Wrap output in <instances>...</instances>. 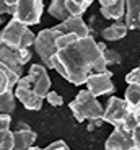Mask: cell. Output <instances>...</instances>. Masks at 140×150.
Wrapping results in <instances>:
<instances>
[{
    "label": "cell",
    "instance_id": "cell-2",
    "mask_svg": "<svg viewBox=\"0 0 140 150\" xmlns=\"http://www.w3.org/2000/svg\"><path fill=\"white\" fill-rule=\"evenodd\" d=\"M68 108L72 111L73 117L77 119V122L103 119V112H104V108H103V105L98 101V98L93 96L87 88L78 91L75 100L70 101Z\"/></svg>",
    "mask_w": 140,
    "mask_h": 150
},
{
    "label": "cell",
    "instance_id": "cell-7",
    "mask_svg": "<svg viewBox=\"0 0 140 150\" xmlns=\"http://www.w3.org/2000/svg\"><path fill=\"white\" fill-rule=\"evenodd\" d=\"M13 95H15L16 100L21 101V105L26 109H30V111H39V109L42 108L44 100L39 98L38 95L31 90V83H30V77H28V75H25V77H21V79L18 80Z\"/></svg>",
    "mask_w": 140,
    "mask_h": 150
},
{
    "label": "cell",
    "instance_id": "cell-5",
    "mask_svg": "<svg viewBox=\"0 0 140 150\" xmlns=\"http://www.w3.org/2000/svg\"><path fill=\"white\" fill-rule=\"evenodd\" d=\"M42 11H44V4L41 0H16L11 20L21 23L23 26L38 25L41 21Z\"/></svg>",
    "mask_w": 140,
    "mask_h": 150
},
{
    "label": "cell",
    "instance_id": "cell-9",
    "mask_svg": "<svg viewBox=\"0 0 140 150\" xmlns=\"http://www.w3.org/2000/svg\"><path fill=\"white\" fill-rule=\"evenodd\" d=\"M85 83H87V90L95 98L114 93V90H116V86L113 83V72H109V70L91 74Z\"/></svg>",
    "mask_w": 140,
    "mask_h": 150
},
{
    "label": "cell",
    "instance_id": "cell-20",
    "mask_svg": "<svg viewBox=\"0 0 140 150\" xmlns=\"http://www.w3.org/2000/svg\"><path fill=\"white\" fill-rule=\"evenodd\" d=\"M16 108V98L13 95V91H8V93H4L0 96V112L2 114H10L13 112Z\"/></svg>",
    "mask_w": 140,
    "mask_h": 150
},
{
    "label": "cell",
    "instance_id": "cell-17",
    "mask_svg": "<svg viewBox=\"0 0 140 150\" xmlns=\"http://www.w3.org/2000/svg\"><path fill=\"white\" fill-rule=\"evenodd\" d=\"M127 26L124 25V21H116L113 25H109L108 28L101 31V36L106 39V41H119L122 38L127 36Z\"/></svg>",
    "mask_w": 140,
    "mask_h": 150
},
{
    "label": "cell",
    "instance_id": "cell-8",
    "mask_svg": "<svg viewBox=\"0 0 140 150\" xmlns=\"http://www.w3.org/2000/svg\"><path fill=\"white\" fill-rule=\"evenodd\" d=\"M129 114V105L119 96H109L103 112V121L113 124V127H121Z\"/></svg>",
    "mask_w": 140,
    "mask_h": 150
},
{
    "label": "cell",
    "instance_id": "cell-10",
    "mask_svg": "<svg viewBox=\"0 0 140 150\" xmlns=\"http://www.w3.org/2000/svg\"><path fill=\"white\" fill-rule=\"evenodd\" d=\"M28 77H30L31 90L38 95L39 98L44 100L47 96V93L51 91V79H49V75H47V69L42 64H33L30 67Z\"/></svg>",
    "mask_w": 140,
    "mask_h": 150
},
{
    "label": "cell",
    "instance_id": "cell-18",
    "mask_svg": "<svg viewBox=\"0 0 140 150\" xmlns=\"http://www.w3.org/2000/svg\"><path fill=\"white\" fill-rule=\"evenodd\" d=\"M91 5V0H65V7L70 16H82Z\"/></svg>",
    "mask_w": 140,
    "mask_h": 150
},
{
    "label": "cell",
    "instance_id": "cell-1",
    "mask_svg": "<svg viewBox=\"0 0 140 150\" xmlns=\"http://www.w3.org/2000/svg\"><path fill=\"white\" fill-rule=\"evenodd\" d=\"M104 42H96L93 36L78 38L75 34H62L56 42L52 69L67 82L80 86L91 74L108 70L104 62Z\"/></svg>",
    "mask_w": 140,
    "mask_h": 150
},
{
    "label": "cell",
    "instance_id": "cell-16",
    "mask_svg": "<svg viewBox=\"0 0 140 150\" xmlns=\"http://www.w3.org/2000/svg\"><path fill=\"white\" fill-rule=\"evenodd\" d=\"M20 79H21V77H18L13 70L8 69L7 65L0 64V96L4 93H8V91L13 90Z\"/></svg>",
    "mask_w": 140,
    "mask_h": 150
},
{
    "label": "cell",
    "instance_id": "cell-19",
    "mask_svg": "<svg viewBox=\"0 0 140 150\" xmlns=\"http://www.w3.org/2000/svg\"><path fill=\"white\" fill-rule=\"evenodd\" d=\"M47 11H49V15H52L54 18L59 20L61 23H64L70 16L67 11V7H65V0H54V2H51Z\"/></svg>",
    "mask_w": 140,
    "mask_h": 150
},
{
    "label": "cell",
    "instance_id": "cell-31",
    "mask_svg": "<svg viewBox=\"0 0 140 150\" xmlns=\"http://www.w3.org/2000/svg\"><path fill=\"white\" fill-rule=\"evenodd\" d=\"M2 23H5V21H4V18H2V16H0V26H2Z\"/></svg>",
    "mask_w": 140,
    "mask_h": 150
},
{
    "label": "cell",
    "instance_id": "cell-21",
    "mask_svg": "<svg viewBox=\"0 0 140 150\" xmlns=\"http://www.w3.org/2000/svg\"><path fill=\"white\" fill-rule=\"evenodd\" d=\"M124 100L129 106H135L137 103H140V85H127Z\"/></svg>",
    "mask_w": 140,
    "mask_h": 150
},
{
    "label": "cell",
    "instance_id": "cell-22",
    "mask_svg": "<svg viewBox=\"0 0 140 150\" xmlns=\"http://www.w3.org/2000/svg\"><path fill=\"white\" fill-rule=\"evenodd\" d=\"M0 150H13V131L0 132Z\"/></svg>",
    "mask_w": 140,
    "mask_h": 150
},
{
    "label": "cell",
    "instance_id": "cell-12",
    "mask_svg": "<svg viewBox=\"0 0 140 150\" xmlns=\"http://www.w3.org/2000/svg\"><path fill=\"white\" fill-rule=\"evenodd\" d=\"M101 15L106 20L121 21L125 15V2L124 0H99Z\"/></svg>",
    "mask_w": 140,
    "mask_h": 150
},
{
    "label": "cell",
    "instance_id": "cell-28",
    "mask_svg": "<svg viewBox=\"0 0 140 150\" xmlns=\"http://www.w3.org/2000/svg\"><path fill=\"white\" fill-rule=\"evenodd\" d=\"M11 126V116L10 114H0V132L10 131Z\"/></svg>",
    "mask_w": 140,
    "mask_h": 150
},
{
    "label": "cell",
    "instance_id": "cell-23",
    "mask_svg": "<svg viewBox=\"0 0 140 150\" xmlns=\"http://www.w3.org/2000/svg\"><path fill=\"white\" fill-rule=\"evenodd\" d=\"M103 56H104V62H106L108 65H111V64H121V62H122L121 54L116 52L114 49H106Z\"/></svg>",
    "mask_w": 140,
    "mask_h": 150
},
{
    "label": "cell",
    "instance_id": "cell-6",
    "mask_svg": "<svg viewBox=\"0 0 140 150\" xmlns=\"http://www.w3.org/2000/svg\"><path fill=\"white\" fill-rule=\"evenodd\" d=\"M33 52L30 49H25V51H13L11 47L5 46L4 42L0 41V64L7 65L10 70H13L18 77L23 75V67L26 62H30Z\"/></svg>",
    "mask_w": 140,
    "mask_h": 150
},
{
    "label": "cell",
    "instance_id": "cell-26",
    "mask_svg": "<svg viewBox=\"0 0 140 150\" xmlns=\"http://www.w3.org/2000/svg\"><path fill=\"white\" fill-rule=\"evenodd\" d=\"M30 150H70L68 145L64 142V140H54L52 144L46 147V149H38V147H31Z\"/></svg>",
    "mask_w": 140,
    "mask_h": 150
},
{
    "label": "cell",
    "instance_id": "cell-29",
    "mask_svg": "<svg viewBox=\"0 0 140 150\" xmlns=\"http://www.w3.org/2000/svg\"><path fill=\"white\" fill-rule=\"evenodd\" d=\"M103 122H104V121L103 119H95V121H90V124H88V131H95L96 127H101L103 126Z\"/></svg>",
    "mask_w": 140,
    "mask_h": 150
},
{
    "label": "cell",
    "instance_id": "cell-14",
    "mask_svg": "<svg viewBox=\"0 0 140 150\" xmlns=\"http://www.w3.org/2000/svg\"><path fill=\"white\" fill-rule=\"evenodd\" d=\"M127 30L140 31V0H127L125 2V21Z\"/></svg>",
    "mask_w": 140,
    "mask_h": 150
},
{
    "label": "cell",
    "instance_id": "cell-11",
    "mask_svg": "<svg viewBox=\"0 0 140 150\" xmlns=\"http://www.w3.org/2000/svg\"><path fill=\"white\" fill-rule=\"evenodd\" d=\"M104 150H135L132 142V132L114 127L104 144Z\"/></svg>",
    "mask_w": 140,
    "mask_h": 150
},
{
    "label": "cell",
    "instance_id": "cell-3",
    "mask_svg": "<svg viewBox=\"0 0 140 150\" xmlns=\"http://www.w3.org/2000/svg\"><path fill=\"white\" fill-rule=\"evenodd\" d=\"M62 34H65V31L61 23L52 28H46V30L39 31L36 34L33 46L46 69H52V57L56 54V42Z\"/></svg>",
    "mask_w": 140,
    "mask_h": 150
},
{
    "label": "cell",
    "instance_id": "cell-24",
    "mask_svg": "<svg viewBox=\"0 0 140 150\" xmlns=\"http://www.w3.org/2000/svg\"><path fill=\"white\" fill-rule=\"evenodd\" d=\"M15 4H16V0H0V16L4 15V13L13 15Z\"/></svg>",
    "mask_w": 140,
    "mask_h": 150
},
{
    "label": "cell",
    "instance_id": "cell-4",
    "mask_svg": "<svg viewBox=\"0 0 140 150\" xmlns=\"http://www.w3.org/2000/svg\"><path fill=\"white\" fill-rule=\"evenodd\" d=\"M34 39H36V34L28 26H23L21 23L15 21V20H10L4 30L0 31V41L5 46L11 47L13 51L30 49L34 44Z\"/></svg>",
    "mask_w": 140,
    "mask_h": 150
},
{
    "label": "cell",
    "instance_id": "cell-25",
    "mask_svg": "<svg viewBox=\"0 0 140 150\" xmlns=\"http://www.w3.org/2000/svg\"><path fill=\"white\" fill-rule=\"evenodd\" d=\"M125 82L127 85H140V67H135L125 75Z\"/></svg>",
    "mask_w": 140,
    "mask_h": 150
},
{
    "label": "cell",
    "instance_id": "cell-15",
    "mask_svg": "<svg viewBox=\"0 0 140 150\" xmlns=\"http://www.w3.org/2000/svg\"><path fill=\"white\" fill-rule=\"evenodd\" d=\"M38 135L33 129L30 131H13V150H30L34 145Z\"/></svg>",
    "mask_w": 140,
    "mask_h": 150
},
{
    "label": "cell",
    "instance_id": "cell-27",
    "mask_svg": "<svg viewBox=\"0 0 140 150\" xmlns=\"http://www.w3.org/2000/svg\"><path fill=\"white\" fill-rule=\"evenodd\" d=\"M44 100L49 103L51 106H62V103H64V98L57 93V91H49Z\"/></svg>",
    "mask_w": 140,
    "mask_h": 150
},
{
    "label": "cell",
    "instance_id": "cell-13",
    "mask_svg": "<svg viewBox=\"0 0 140 150\" xmlns=\"http://www.w3.org/2000/svg\"><path fill=\"white\" fill-rule=\"evenodd\" d=\"M64 28L65 34H75L78 38H87L90 36V30L88 25L82 16H68L64 23H61Z\"/></svg>",
    "mask_w": 140,
    "mask_h": 150
},
{
    "label": "cell",
    "instance_id": "cell-30",
    "mask_svg": "<svg viewBox=\"0 0 140 150\" xmlns=\"http://www.w3.org/2000/svg\"><path fill=\"white\" fill-rule=\"evenodd\" d=\"M16 127H18V131H30V129H31L26 122H21V121H20L18 124H16Z\"/></svg>",
    "mask_w": 140,
    "mask_h": 150
}]
</instances>
